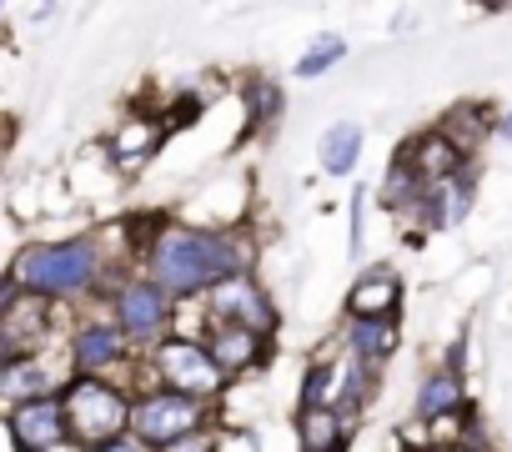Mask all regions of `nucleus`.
Returning a JSON list of instances; mask_svg holds the SVG:
<instances>
[{
	"mask_svg": "<svg viewBox=\"0 0 512 452\" xmlns=\"http://www.w3.org/2000/svg\"><path fill=\"white\" fill-rule=\"evenodd\" d=\"M141 272L176 302H201L231 277L256 272V242L246 226H191V221H151Z\"/></svg>",
	"mask_w": 512,
	"mask_h": 452,
	"instance_id": "1",
	"label": "nucleus"
},
{
	"mask_svg": "<svg viewBox=\"0 0 512 452\" xmlns=\"http://www.w3.org/2000/svg\"><path fill=\"white\" fill-rule=\"evenodd\" d=\"M11 282L46 302H91V297H111L116 277H111V252L101 232L86 237H61V242H26L11 262Z\"/></svg>",
	"mask_w": 512,
	"mask_h": 452,
	"instance_id": "2",
	"label": "nucleus"
},
{
	"mask_svg": "<svg viewBox=\"0 0 512 452\" xmlns=\"http://www.w3.org/2000/svg\"><path fill=\"white\" fill-rule=\"evenodd\" d=\"M131 372L141 377L136 392H141V387H166V392H181V397L206 402V407H216L221 392H226V377H221V367L206 357L201 337H181V332L166 337L161 347H151L146 357H136Z\"/></svg>",
	"mask_w": 512,
	"mask_h": 452,
	"instance_id": "3",
	"label": "nucleus"
},
{
	"mask_svg": "<svg viewBox=\"0 0 512 452\" xmlns=\"http://www.w3.org/2000/svg\"><path fill=\"white\" fill-rule=\"evenodd\" d=\"M176 302L146 277V272H131V277H121L116 287H111V297H106V317L121 327V337L131 342V352H151V347H161L166 337H176Z\"/></svg>",
	"mask_w": 512,
	"mask_h": 452,
	"instance_id": "4",
	"label": "nucleus"
},
{
	"mask_svg": "<svg viewBox=\"0 0 512 452\" xmlns=\"http://www.w3.org/2000/svg\"><path fill=\"white\" fill-rule=\"evenodd\" d=\"M61 402H66L71 442H81L86 452L126 432V417H131V392H126V382H111V377H71L66 392H61Z\"/></svg>",
	"mask_w": 512,
	"mask_h": 452,
	"instance_id": "5",
	"label": "nucleus"
},
{
	"mask_svg": "<svg viewBox=\"0 0 512 452\" xmlns=\"http://www.w3.org/2000/svg\"><path fill=\"white\" fill-rule=\"evenodd\" d=\"M211 427V407L206 402H191L181 392H166V387H141L131 392V417H126V432H136L146 447H166L186 432H201Z\"/></svg>",
	"mask_w": 512,
	"mask_h": 452,
	"instance_id": "6",
	"label": "nucleus"
},
{
	"mask_svg": "<svg viewBox=\"0 0 512 452\" xmlns=\"http://www.w3.org/2000/svg\"><path fill=\"white\" fill-rule=\"evenodd\" d=\"M201 327L206 322H221V327H241V332H251V337H262V342H272L277 337V327H282V317H277V302H272V292L256 282V272H246V277H231V282H221L216 292H206L201 297Z\"/></svg>",
	"mask_w": 512,
	"mask_h": 452,
	"instance_id": "7",
	"label": "nucleus"
},
{
	"mask_svg": "<svg viewBox=\"0 0 512 452\" xmlns=\"http://www.w3.org/2000/svg\"><path fill=\"white\" fill-rule=\"evenodd\" d=\"M51 312H56V307L26 297L11 277L0 282V367L16 362V357H36V352H46Z\"/></svg>",
	"mask_w": 512,
	"mask_h": 452,
	"instance_id": "8",
	"label": "nucleus"
},
{
	"mask_svg": "<svg viewBox=\"0 0 512 452\" xmlns=\"http://www.w3.org/2000/svg\"><path fill=\"white\" fill-rule=\"evenodd\" d=\"M66 362H71V377H111V372H126L136 362L131 342L121 337V327L101 312V317H86L71 327V342H66ZM116 382V377H111Z\"/></svg>",
	"mask_w": 512,
	"mask_h": 452,
	"instance_id": "9",
	"label": "nucleus"
},
{
	"mask_svg": "<svg viewBox=\"0 0 512 452\" xmlns=\"http://www.w3.org/2000/svg\"><path fill=\"white\" fill-rule=\"evenodd\" d=\"M462 412H472V402H467V382H462V342H457V347L447 352V362L432 367V372L417 382L412 417H417V427H437V422H452V417H462Z\"/></svg>",
	"mask_w": 512,
	"mask_h": 452,
	"instance_id": "10",
	"label": "nucleus"
},
{
	"mask_svg": "<svg viewBox=\"0 0 512 452\" xmlns=\"http://www.w3.org/2000/svg\"><path fill=\"white\" fill-rule=\"evenodd\" d=\"M472 206H477V161H467L447 181H432L427 186L412 232H452V226H462L472 216Z\"/></svg>",
	"mask_w": 512,
	"mask_h": 452,
	"instance_id": "11",
	"label": "nucleus"
},
{
	"mask_svg": "<svg viewBox=\"0 0 512 452\" xmlns=\"http://www.w3.org/2000/svg\"><path fill=\"white\" fill-rule=\"evenodd\" d=\"M6 437L16 442V452H51V447H61V442L71 437L61 392L11 407V412H6Z\"/></svg>",
	"mask_w": 512,
	"mask_h": 452,
	"instance_id": "12",
	"label": "nucleus"
},
{
	"mask_svg": "<svg viewBox=\"0 0 512 452\" xmlns=\"http://www.w3.org/2000/svg\"><path fill=\"white\" fill-rule=\"evenodd\" d=\"M71 382V362L56 367L51 352H36V357H16L0 367V407H21V402H36V397H51V392H66Z\"/></svg>",
	"mask_w": 512,
	"mask_h": 452,
	"instance_id": "13",
	"label": "nucleus"
},
{
	"mask_svg": "<svg viewBox=\"0 0 512 452\" xmlns=\"http://www.w3.org/2000/svg\"><path fill=\"white\" fill-rule=\"evenodd\" d=\"M196 337H201L206 357L221 367V377H226V382H231V377H246V372H256V367L267 362V352H272V342L251 337V332H241V327H221V322H206Z\"/></svg>",
	"mask_w": 512,
	"mask_h": 452,
	"instance_id": "14",
	"label": "nucleus"
},
{
	"mask_svg": "<svg viewBox=\"0 0 512 452\" xmlns=\"http://www.w3.org/2000/svg\"><path fill=\"white\" fill-rule=\"evenodd\" d=\"M397 347H402L397 317H347L342 322V357H352L372 372H382L397 357Z\"/></svg>",
	"mask_w": 512,
	"mask_h": 452,
	"instance_id": "15",
	"label": "nucleus"
},
{
	"mask_svg": "<svg viewBox=\"0 0 512 452\" xmlns=\"http://www.w3.org/2000/svg\"><path fill=\"white\" fill-rule=\"evenodd\" d=\"M437 131H442V141H447L457 156L477 161L482 141H487V136H497V111H492V106H482V101H462V106H452V111L437 121Z\"/></svg>",
	"mask_w": 512,
	"mask_h": 452,
	"instance_id": "16",
	"label": "nucleus"
},
{
	"mask_svg": "<svg viewBox=\"0 0 512 452\" xmlns=\"http://www.w3.org/2000/svg\"><path fill=\"white\" fill-rule=\"evenodd\" d=\"M402 312V277L392 267H367L347 292V317H397Z\"/></svg>",
	"mask_w": 512,
	"mask_h": 452,
	"instance_id": "17",
	"label": "nucleus"
},
{
	"mask_svg": "<svg viewBox=\"0 0 512 452\" xmlns=\"http://www.w3.org/2000/svg\"><path fill=\"white\" fill-rule=\"evenodd\" d=\"M161 141H166V126H161L156 116H126L121 131L106 141V151H111V161H116L121 171H136V166H146V161L156 156Z\"/></svg>",
	"mask_w": 512,
	"mask_h": 452,
	"instance_id": "18",
	"label": "nucleus"
},
{
	"mask_svg": "<svg viewBox=\"0 0 512 452\" xmlns=\"http://www.w3.org/2000/svg\"><path fill=\"white\" fill-rule=\"evenodd\" d=\"M422 196H427V181L412 171V161L397 151L392 156V166H387V176H382V186H377V201L392 211V216H402L407 226L417 221V206H422Z\"/></svg>",
	"mask_w": 512,
	"mask_h": 452,
	"instance_id": "19",
	"label": "nucleus"
},
{
	"mask_svg": "<svg viewBox=\"0 0 512 452\" xmlns=\"http://www.w3.org/2000/svg\"><path fill=\"white\" fill-rule=\"evenodd\" d=\"M377 377L382 372H372V367H362V362H352V357H337V387H332V412H342L352 427H357V417L372 407V397H377Z\"/></svg>",
	"mask_w": 512,
	"mask_h": 452,
	"instance_id": "20",
	"label": "nucleus"
},
{
	"mask_svg": "<svg viewBox=\"0 0 512 452\" xmlns=\"http://www.w3.org/2000/svg\"><path fill=\"white\" fill-rule=\"evenodd\" d=\"M397 151L412 161V171H417L427 186H432V181H447L452 171H462V166H467V156H457V151L442 141V131H437V126H432V131H422V136H412V141H407V146H397Z\"/></svg>",
	"mask_w": 512,
	"mask_h": 452,
	"instance_id": "21",
	"label": "nucleus"
},
{
	"mask_svg": "<svg viewBox=\"0 0 512 452\" xmlns=\"http://www.w3.org/2000/svg\"><path fill=\"white\" fill-rule=\"evenodd\" d=\"M362 146H367L362 121H332V126L322 131V146H317L322 171H327V176H352L357 161H362Z\"/></svg>",
	"mask_w": 512,
	"mask_h": 452,
	"instance_id": "22",
	"label": "nucleus"
},
{
	"mask_svg": "<svg viewBox=\"0 0 512 452\" xmlns=\"http://www.w3.org/2000/svg\"><path fill=\"white\" fill-rule=\"evenodd\" d=\"M297 442H302V452H347L352 447V422L332 407L297 412Z\"/></svg>",
	"mask_w": 512,
	"mask_h": 452,
	"instance_id": "23",
	"label": "nucleus"
},
{
	"mask_svg": "<svg viewBox=\"0 0 512 452\" xmlns=\"http://www.w3.org/2000/svg\"><path fill=\"white\" fill-rule=\"evenodd\" d=\"M241 101H246L251 131H267V126H272V121L287 111L282 86H277V81H267V76H246V81H241Z\"/></svg>",
	"mask_w": 512,
	"mask_h": 452,
	"instance_id": "24",
	"label": "nucleus"
},
{
	"mask_svg": "<svg viewBox=\"0 0 512 452\" xmlns=\"http://www.w3.org/2000/svg\"><path fill=\"white\" fill-rule=\"evenodd\" d=\"M332 387H337V357H312L302 372V392H297V412H317L332 407Z\"/></svg>",
	"mask_w": 512,
	"mask_h": 452,
	"instance_id": "25",
	"label": "nucleus"
},
{
	"mask_svg": "<svg viewBox=\"0 0 512 452\" xmlns=\"http://www.w3.org/2000/svg\"><path fill=\"white\" fill-rule=\"evenodd\" d=\"M347 56V41L342 36H317L307 51H302V61H297V76L302 81H317V76H327L337 61Z\"/></svg>",
	"mask_w": 512,
	"mask_h": 452,
	"instance_id": "26",
	"label": "nucleus"
},
{
	"mask_svg": "<svg viewBox=\"0 0 512 452\" xmlns=\"http://www.w3.org/2000/svg\"><path fill=\"white\" fill-rule=\"evenodd\" d=\"M156 452H221V432L216 427H201V432H186V437H176V442H166Z\"/></svg>",
	"mask_w": 512,
	"mask_h": 452,
	"instance_id": "27",
	"label": "nucleus"
},
{
	"mask_svg": "<svg viewBox=\"0 0 512 452\" xmlns=\"http://www.w3.org/2000/svg\"><path fill=\"white\" fill-rule=\"evenodd\" d=\"M367 232V191H352V242H347V252H352V262L362 257V237Z\"/></svg>",
	"mask_w": 512,
	"mask_h": 452,
	"instance_id": "28",
	"label": "nucleus"
},
{
	"mask_svg": "<svg viewBox=\"0 0 512 452\" xmlns=\"http://www.w3.org/2000/svg\"><path fill=\"white\" fill-rule=\"evenodd\" d=\"M91 452H156V447H146L136 432H121V437H111V442H101V447H91Z\"/></svg>",
	"mask_w": 512,
	"mask_h": 452,
	"instance_id": "29",
	"label": "nucleus"
},
{
	"mask_svg": "<svg viewBox=\"0 0 512 452\" xmlns=\"http://www.w3.org/2000/svg\"><path fill=\"white\" fill-rule=\"evenodd\" d=\"M497 136H502V141H512V106L497 116Z\"/></svg>",
	"mask_w": 512,
	"mask_h": 452,
	"instance_id": "30",
	"label": "nucleus"
},
{
	"mask_svg": "<svg viewBox=\"0 0 512 452\" xmlns=\"http://www.w3.org/2000/svg\"><path fill=\"white\" fill-rule=\"evenodd\" d=\"M51 452H86V447H81V442H71V437H66V442H61V447H51Z\"/></svg>",
	"mask_w": 512,
	"mask_h": 452,
	"instance_id": "31",
	"label": "nucleus"
}]
</instances>
